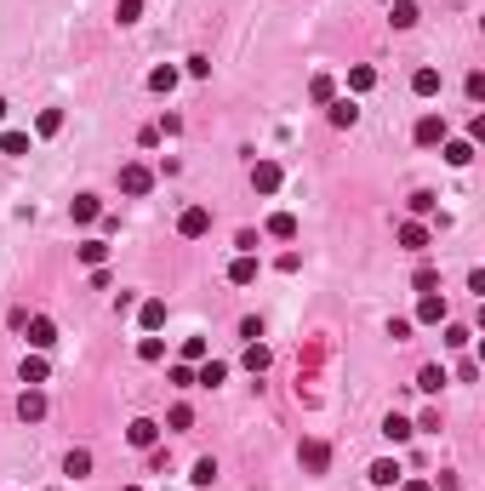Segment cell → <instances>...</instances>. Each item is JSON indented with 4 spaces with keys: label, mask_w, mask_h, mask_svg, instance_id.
<instances>
[{
    "label": "cell",
    "mask_w": 485,
    "mask_h": 491,
    "mask_svg": "<svg viewBox=\"0 0 485 491\" xmlns=\"http://www.w3.org/2000/svg\"><path fill=\"white\" fill-rule=\"evenodd\" d=\"M251 183H257V195H274V189H280V166H274V160H257V166H251Z\"/></svg>",
    "instance_id": "6da1fadb"
},
{
    "label": "cell",
    "mask_w": 485,
    "mask_h": 491,
    "mask_svg": "<svg viewBox=\"0 0 485 491\" xmlns=\"http://www.w3.org/2000/svg\"><path fill=\"white\" fill-rule=\"evenodd\" d=\"M178 229H183L189 240H194V235H206V229H211V211H206V206H189V211L178 217Z\"/></svg>",
    "instance_id": "7a4b0ae2"
},
{
    "label": "cell",
    "mask_w": 485,
    "mask_h": 491,
    "mask_svg": "<svg viewBox=\"0 0 485 491\" xmlns=\"http://www.w3.org/2000/svg\"><path fill=\"white\" fill-rule=\"evenodd\" d=\"M29 343H34V348H52V343H58V326H52L46 315H34V320H29Z\"/></svg>",
    "instance_id": "3957f363"
},
{
    "label": "cell",
    "mask_w": 485,
    "mask_h": 491,
    "mask_svg": "<svg viewBox=\"0 0 485 491\" xmlns=\"http://www.w3.org/2000/svg\"><path fill=\"white\" fill-rule=\"evenodd\" d=\"M149 183H154V177H149L143 166H126V171H120V189H126V195H149Z\"/></svg>",
    "instance_id": "277c9868"
},
{
    "label": "cell",
    "mask_w": 485,
    "mask_h": 491,
    "mask_svg": "<svg viewBox=\"0 0 485 491\" xmlns=\"http://www.w3.org/2000/svg\"><path fill=\"white\" fill-rule=\"evenodd\" d=\"M439 138H446V120H439V114H423V120H417V143H439Z\"/></svg>",
    "instance_id": "5b68a950"
},
{
    "label": "cell",
    "mask_w": 485,
    "mask_h": 491,
    "mask_svg": "<svg viewBox=\"0 0 485 491\" xmlns=\"http://www.w3.org/2000/svg\"><path fill=\"white\" fill-rule=\"evenodd\" d=\"M411 92H417V98H434V92H439V69H417V74H411Z\"/></svg>",
    "instance_id": "8992f818"
},
{
    "label": "cell",
    "mask_w": 485,
    "mask_h": 491,
    "mask_svg": "<svg viewBox=\"0 0 485 491\" xmlns=\"http://www.w3.org/2000/svg\"><path fill=\"white\" fill-rule=\"evenodd\" d=\"M18 412H23L29 423H34V417H46V394H40V388H29V394L18 400Z\"/></svg>",
    "instance_id": "52a82bcc"
},
{
    "label": "cell",
    "mask_w": 485,
    "mask_h": 491,
    "mask_svg": "<svg viewBox=\"0 0 485 491\" xmlns=\"http://www.w3.org/2000/svg\"><path fill=\"white\" fill-rule=\"evenodd\" d=\"M417 320H428V326H434V320H446V303H439L434 292H423V303H417Z\"/></svg>",
    "instance_id": "ba28073f"
},
{
    "label": "cell",
    "mask_w": 485,
    "mask_h": 491,
    "mask_svg": "<svg viewBox=\"0 0 485 491\" xmlns=\"http://www.w3.org/2000/svg\"><path fill=\"white\" fill-rule=\"evenodd\" d=\"M400 246H406V251H423V246H428V229H423V223H406V229H400Z\"/></svg>",
    "instance_id": "9c48e42d"
},
{
    "label": "cell",
    "mask_w": 485,
    "mask_h": 491,
    "mask_svg": "<svg viewBox=\"0 0 485 491\" xmlns=\"http://www.w3.org/2000/svg\"><path fill=\"white\" fill-rule=\"evenodd\" d=\"M229 280H234V286H251V280H257V257H240L234 269H229Z\"/></svg>",
    "instance_id": "30bf717a"
},
{
    "label": "cell",
    "mask_w": 485,
    "mask_h": 491,
    "mask_svg": "<svg viewBox=\"0 0 485 491\" xmlns=\"http://www.w3.org/2000/svg\"><path fill=\"white\" fill-rule=\"evenodd\" d=\"M223 377H229V366H223V360H206L194 383H206V388H217V383H223Z\"/></svg>",
    "instance_id": "8fae6325"
},
{
    "label": "cell",
    "mask_w": 485,
    "mask_h": 491,
    "mask_svg": "<svg viewBox=\"0 0 485 491\" xmlns=\"http://www.w3.org/2000/svg\"><path fill=\"white\" fill-rule=\"evenodd\" d=\"M269 235H280V240H291V235H297V217H291V211H280V217H269Z\"/></svg>",
    "instance_id": "7c38bea8"
},
{
    "label": "cell",
    "mask_w": 485,
    "mask_h": 491,
    "mask_svg": "<svg viewBox=\"0 0 485 491\" xmlns=\"http://www.w3.org/2000/svg\"><path fill=\"white\" fill-rule=\"evenodd\" d=\"M354 120H360V109L348 103V98H343V103H331V126H354Z\"/></svg>",
    "instance_id": "4fadbf2b"
},
{
    "label": "cell",
    "mask_w": 485,
    "mask_h": 491,
    "mask_svg": "<svg viewBox=\"0 0 485 491\" xmlns=\"http://www.w3.org/2000/svg\"><path fill=\"white\" fill-rule=\"evenodd\" d=\"M417 388H423V394H439V388H446V372H439V366H428V372L417 377Z\"/></svg>",
    "instance_id": "5bb4252c"
},
{
    "label": "cell",
    "mask_w": 485,
    "mask_h": 491,
    "mask_svg": "<svg viewBox=\"0 0 485 491\" xmlns=\"http://www.w3.org/2000/svg\"><path fill=\"white\" fill-rule=\"evenodd\" d=\"M400 480V463H371V485H394Z\"/></svg>",
    "instance_id": "9a60e30c"
},
{
    "label": "cell",
    "mask_w": 485,
    "mask_h": 491,
    "mask_svg": "<svg viewBox=\"0 0 485 491\" xmlns=\"http://www.w3.org/2000/svg\"><path fill=\"white\" fill-rule=\"evenodd\" d=\"M92 217H98V195H80L74 200V223H92Z\"/></svg>",
    "instance_id": "2e32d148"
},
{
    "label": "cell",
    "mask_w": 485,
    "mask_h": 491,
    "mask_svg": "<svg viewBox=\"0 0 485 491\" xmlns=\"http://www.w3.org/2000/svg\"><path fill=\"white\" fill-rule=\"evenodd\" d=\"M103 257H109V246H103V240H86V246H80V263H92V269H98Z\"/></svg>",
    "instance_id": "e0dca14e"
},
{
    "label": "cell",
    "mask_w": 485,
    "mask_h": 491,
    "mask_svg": "<svg viewBox=\"0 0 485 491\" xmlns=\"http://www.w3.org/2000/svg\"><path fill=\"white\" fill-rule=\"evenodd\" d=\"M160 320H166V303H160V297H149V303H143V326H149V332H154V326H160Z\"/></svg>",
    "instance_id": "ac0fdd59"
},
{
    "label": "cell",
    "mask_w": 485,
    "mask_h": 491,
    "mask_svg": "<svg viewBox=\"0 0 485 491\" xmlns=\"http://www.w3.org/2000/svg\"><path fill=\"white\" fill-rule=\"evenodd\" d=\"M189 480H194V485H211V480H217V463H211V457H200V463H194V474H189Z\"/></svg>",
    "instance_id": "d6986e66"
},
{
    "label": "cell",
    "mask_w": 485,
    "mask_h": 491,
    "mask_svg": "<svg viewBox=\"0 0 485 491\" xmlns=\"http://www.w3.org/2000/svg\"><path fill=\"white\" fill-rule=\"evenodd\" d=\"M23 383H46V360H40V354H34V360H23Z\"/></svg>",
    "instance_id": "ffe728a7"
},
{
    "label": "cell",
    "mask_w": 485,
    "mask_h": 491,
    "mask_svg": "<svg viewBox=\"0 0 485 491\" xmlns=\"http://www.w3.org/2000/svg\"><path fill=\"white\" fill-rule=\"evenodd\" d=\"M383 434H388V440H411V423H406V417H388Z\"/></svg>",
    "instance_id": "44dd1931"
},
{
    "label": "cell",
    "mask_w": 485,
    "mask_h": 491,
    "mask_svg": "<svg viewBox=\"0 0 485 491\" xmlns=\"http://www.w3.org/2000/svg\"><path fill=\"white\" fill-rule=\"evenodd\" d=\"M154 434H160L154 423H131V445H154Z\"/></svg>",
    "instance_id": "7402d4cb"
},
{
    "label": "cell",
    "mask_w": 485,
    "mask_h": 491,
    "mask_svg": "<svg viewBox=\"0 0 485 491\" xmlns=\"http://www.w3.org/2000/svg\"><path fill=\"white\" fill-rule=\"evenodd\" d=\"M63 469H69V474H74V480H80V474H86V469H92V452H69V463H63Z\"/></svg>",
    "instance_id": "603a6c76"
},
{
    "label": "cell",
    "mask_w": 485,
    "mask_h": 491,
    "mask_svg": "<svg viewBox=\"0 0 485 491\" xmlns=\"http://www.w3.org/2000/svg\"><path fill=\"white\" fill-rule=\"evenodd\" d=\"M303 457H308V469H326V445H320V440H308V445H303Z\"/></svg>",
    "instance_id": "cb8c5ba5"
},
{
    "label": "cell",
    "mask_w": 485,
    "mask_h": 491,
    "mask_svg": "<svg viewBox=\"0 0 485 491\" xmlns=\"http://www.w3.org/2000/svg\"><path fill=\"white\" fill-rule=\"evenodd\" d=\"M446 160H451V166H468V160H474V143H451Z\"/></svg>",
    "instance_id": "d4e9b609"
},
{
    "label": "cell",
    "mask_w": 485,
    "mask_h": 491,
    "mask_svg": "<svg viewBox=\"0 0 485 491\" xmlns=\"http://www.w3.org/2000/svg\"><path fill=\"white\" fill-rule=\"evenodd\" d=\"M246 366H251V372H263V366H269V348L251 343V348H246Z\"/></svg>",
    "instance_id": "484cf974"
},
{
    "label": "cell",
    "mask_w": 485,
    "mask_h": 491,
    "mask_svg": "<svg viewBox=\"0 0 485 491\" xmlns=\"http://www.w3.org/2000/svg\"><path fill=\"white\" fill-rule=\"evenodd\" d=\"M394 23H400V29H411V23H417V6H411V0H400V6H394Z\"/></svg>",
    "instance_id": "4316f807"
},
{
    "label": "cell",
    "mask_w": 485,
    "mask_h": 491,
    "mask_svg": "<svg viewBox=\"0 0 485 491\" xmlns=\"http://www.w3.org/2000/svg\"><path fill=\"white\" fill-rule=\"evenodd\" d=\"M149 86H154V92H171V86H178V74H171V69H154Z\"/></svg>",
    "instance_id": "83f0119b"
},
{
    "label": "cell",
    "mask_w": 485,
    "mask_h": 491,
    "mask_svg": "<svg viewBox=\"0 0 485 491\" xmlns=\"http://www.w3.org/2000/svg\"><path fill=\"white\" fill-rule=\"evenodd\" d=\"M348 86H354V92H371L377 74H371V69H354V74H348Z\"/></svg>",
    "instance_id": "f1b7e54d"
},
{
    "label": "cell",
    "mask_w": 485,
    "mask_h": 491,
    "mask_svg": "<svg viewBox=\"0 0 485 491\" xmlns=\"http://www.w3.org/2000/svg\"><path fill=\"white\" fill-rule=\"evenodd\" d=\"M0 149H6V155H23V149H29V138H23V131H6V143H0Z\"/></svg>",
    "instance_id": "f546056e"
},
{
    "label": "cell",
    "mask_w": 485,
    "mask_h": 491,
    "mask_svg": "<svg viewBox=\"0 0 485 491\" xmlns=\"http://www.w3.org/2000/svg\"><path fill=\"white\" fill-rule=\"evenodd\" d=\"M138 354H143V360H160V354H166V343H160V337H143V348H138Z\"/></svg>",
    "instance_id": "4dcf8cb0"
},
{
    "label": "cell",
    "mask_w": 485,
    "mask_h": 491,
    "mask_svg": "<svg viewBox=\"0 0 485 491\" xmlns=\"http://www.w3.org/2000/svg\"><path fill=\"white\" fill-rule=\"evenodd\" d=\"M138 12H143V0H120V23H138Z\"/></svg>",
    "instance_id": "1f68e13d"
},
{
    "label": "cell",
    "mask_w": 485,
    "mask_h": 491,
    "mask_svg": "<svg viewBox=\"0 0 485 491\" xmlns=\"http://www.w3.org/2000/svg\"><path fill=\"white\" fill-rule=\"evenodd\" d=\"M400 491H434V485H428V480H406Z\"/></svg>",
    "instance_id": "d6a6232c"
},
{
    "label": "cell",
    "mask_w": 485,
    "mask_h": 491,
    "mask_svg": "<svg viewBox=\"0 0 485 491\" xmlns=\"http://www.w3.org/2000/svg\"><path fill=\"white\" fill-rule=\"evenodd\" d=\"M0 120H6V103H0Z\"/></svg>",
    "instance_id": "836d02e7"
},
{
    "label": "cell",
    "mask_w": 485,
    "mask_h": 491,
    "mask_svg": "<svg viewBox=\"0 0 485 491\" xmlns=\"http://www.w3.org/2000/svg\"><path fill=\"white\" fill-rule=\"evenodd\" d=\"M126 491H138V485H126Z\"/></svg>",
    "instance_id": "e575fe53"
}]
</instances>
